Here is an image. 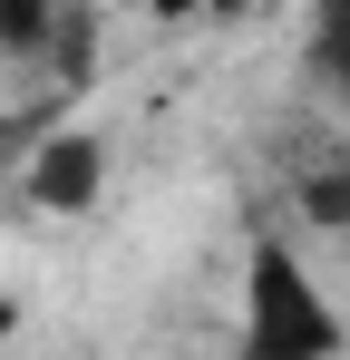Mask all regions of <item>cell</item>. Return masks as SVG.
<instances>
[{
	"mask_svg": "<svg viewBox=\"0 0 350 360\" xmlns=\"http://www.w3.org/2000/svg\"><path fill=\"white\" fill-rule=\"evenodd\" d=\"M156 20H195V10H214V0H146Z\"/></svg>",
	"mask_w": 350,
	"mask_h": 360,
	"instance_id": "8992f818",
	"label": "cell"
},
{
	"mask_svg": "<svg viewBox=\"0 0 350 360\" xmlns=\"http://www.w3.org/2000/svg\"><path fill=\"white\" fill-rule=\"evenodd\" d=\"M214 10H253V0H214Z\"/></svg>",
	"mask_w": 350,
	"mask_h": 360,
	"instance_id": "52a82bcc",
	"label": "cell"
},
{
	"mask_svg": "<svg viewBox=\"0 0 350 360\" xmlns=\"http://www.w3.org/2000/svg\"><path fill=\"white\" fill-rule=\"evenodd\" d=\"M341 311L292 243H253L243 263V360H341Z\"/></svg>",
	"mask_w": 350,
	"mask_h": 360,
	"instance_id": "6da1fadb",
	"label": "cell"
},
{
	"mask_svg": "<svg viewBox=\"0 0 350 360\" xmlns=\"http://www.w3.org/2000/svg\"><path fill=\"white\" fill-rule=\"evenodd\" d=\"M302 205H311V224H350V176H311Z\"/></svg>",
	"mask_w": 350,
	"mask_h": 360,
	"instance_id": "5b68a950",
	"label": "cell"
},
{
	"mask_svg": "<svg viewBox=\"0 0 350 360\" xmlns=\"http://www.w3.org/2000/svg\"><path fill=\"white\" fill-rule=\"evenodd\" d=\"M49 39H58V10H49V0H0V49H10V59H39Z\"/></svg>",
	"mask_w": 350,
	"mask_h": 360,
	"instance_id": "3957f363",
	"label": "cell"
},
{
	"mask_svg": "<svg viewBox=\"0 0 350 360\" xmlns=\"http://www.w3.org/2000/svg\"><path fill=\"white\" fill-rule=\"evenodd\" d=\"M321 78L350 98V0H321Z\"/></svg>",
	"mask_w": 350,
	"mask_h": 360,
	"instance_id": "277c9868",
	"label": "cell"
},
{
	"mask_svg": "<svg viewBox=\"0 0 350 360\" xmlns=\"http://www.w3.org/2000/svg\"><path fill=\"white\" fill-rule=\"evenodd\" d=\"M98 185H108V146H98V136H78V127L49 136V146L30 156V205H39V214H88V205H98Z\"/></svg>",
	"mask_w": 350,
	"mask_h": 360,
	"instance_id": "7a4b0ae2",
	"label": "cell"
}]
</instances>
